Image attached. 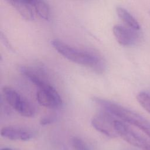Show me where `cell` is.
<instances>
[{
	"label": "cell",
	"instance_id": "cell-1",
	"mask_svg": "<svg viewBox=\"0 0 150 150\" xmlns=\"http://www.w3.org/2000/svg\"><path fill=\"white\" fill-rule=\"evenodd\" d=\"M51 45L58 53L72 62L90 67L98 73L105 69L103 58L97 53L73 47L58 39L52 40Z\"/></svg>",
	"mask_w": 150,
	"mask_h": 150
},
{
	"label": "cell",
	"instance_id": "cell-2",
	"mask_svg": "<svg viewBox=\"0 0 150 150\" xmlns=\"http://www.w3.org/2000/svg\"><path fill=\"white\" fill-rule=\"evenodd\" d=\"M93 100L105 111L137 127L150 138V121L142 115L107 100L94 97Z\"/></svg>",
	"mask_w": 150,
	"mask_h": 150
},
{
	"label": "cell",
	"instance_id": "cell-3",
	"mask_svg": "<svg viewBox=\"0 0 150 150\" xmlns=\"http://www.w3.org/2000/svg\"><path fill=\"white\" fill-rule=\"evenodd\" d=\"M2 92L6 102L19 114L26 117L34 116L36 112L34 105L15 90L6 86L3 88Z\"/></svg>",
	"mask_w": 150,
	"mask_h": 150
},
{
	"label": "cell",
	"instance_id": "cell-4",
	"mask_svg": "<svg viewBox=\"0 0 150 150\" xmlns=\"http://www.w3.org/2000/svg\"><path fill=\"white\" fill-rule=\"evenodd\" d=\"M114 127L118 135L130 145L142 150H150V141L123 122L115 120Z\"/></svg>",
	"mask_w": 150,
	"mask_h": 150
},
{
	"label": "cell",
	"instance_id": "cell-5",
	"mask_svg": "<svg viewBox=\"0 0 150 150\" xmlns=\"http://www.w3.org/2000/svg\"><path fill=\"white\" fill-rule=\"evenodd\" d=\"M115 120L111 114L105 111L93 117L91 123L93 127L98 132L107 137L115 138L118 136V134L114 127Z\"/></svg>",
	"mask_w": 150,
	"mask_h": 150
},
{
	"label": "cell",
	"instance_id": "cell-6",
	"mask_svg": "<svg viewBox=\"0 0 150 150\" xmlns=\"http://www.w3.org/2000/svg\"><path fill=\"white\" fill-rule=\"evenodd\" d=\"M36 100L40 105L49 108H57L62 104L61 97L52 85L39 88Z\"/></svg>",
	"mask_w": 150,
	"mask_h": 150
},
{
	"label": "cell",
	"instance_id": "cell-7",
	"mask_svg": "<svg viewBox=\"0 0 150 150\" xmlns=\"http://www.w3.org/2000/svg\"><path fill=\"white\" fill-rule=\"evenodd\" d=\"M19 71L39 88L52 86L45 71L39 67L22 66L19 67Z\"/></svg>",
	"mask_w": 150,
	"mask_h": 150
},
{
	"label": "cell",
	"instance_id": "cell-8",
	"mask_svg": "<svg viewBox=\"0 0 150 150\" xmlns=\"http://www.w3.org/2000/svg\"><path fill=\"white\" fill-rule=\"evenodd\" d=\"M2 137L13 141H26L35 137V132L27 127L21 126H7L1 130Z\"/></svg>",
	"mask_w": 150,
	"mask_h": 150
},
{
	"label": "cell",
	"instance_id": "cell-9",
	"mask_svg": "<svg viewBox=\"0 0 150 150\" xmlns=\"http://www.w3.org/2000/svg\"><path fill=\"white\" fill-rule=\"evenodd\" d=\"M112 31L117 42L124 46L135 45L139 38V35L137 30L121 25H114Z\"/></svg>",
	"mask_w": 150,
	"mask_h": 150
},
{
	"label": "cell",
	"instance_id": "cell-10",
	"mask_svg": "<svg viewBox=\"0 0 150 150\" xmlns=\"http://www.w3.org/2000/svg\"><path fill=\"white\" fill-rule=\"evenodd\" d=\"M8 2L25 19L32 21L34 18L32 5L29 1L27 0H9Z\"/></svg>",
	"mask_w": 150,
	"mask_h": 150
},
{
	"label": "cell",
	"instance_id": "cell-11",
	"mask_svg": "<svg viewBox=\"0 0 150 150\" xmlns=\"http://www.w3.org/2000/svg\"><path fill=\"white\" fill-rule=\"evenodd\" d=\"M116 12L118 17L130 28L138 30L140 29V25L136 19L125 9L118 6L116 8Z\"/></svg>",
	"mask_w": 150,
	"mask_h": 150
},
{
	"label": "cell",
	"instance_id": "cell-12",
	"mask_svg": "<svg viewBox=\"0 0 150 150\" xmlns=\"http://www.w3.org/2000/svg\"><path fill=\"white\" fill-rule=\"evenodd\" d=\"M30 4L35 8L37 14L42 19L47 20L50 18V9L49 5L43 1L31 0Z\"/></svg>",
	"mask_w": 150,
	"mask_h": 150
},
{
	"label": "cell",
	"instance_id": "cell-13",
	"mask_svg": "<svg viewBox=\"0 0 150 150\" xmlns=\"http://www.w3.org/2000/svg\"><path fill=\"white\" fill-rule=\"evenodd\" d=\"M137 100L142 107L150 114V94L145 92H139L137 96Z\"/></svg>",
	"mask_w": 150,
	"mask_h": 150
},
{
	"label": "cell",
	"instance_id": "cell-14",
	"mask_svg": "<svg viewBox=\"0 0 150 150\" xmlns=\"http://www.w3.org/2000/svg\"><path fill=\"white\" fill-rule=\"evenodd\" d=\"M71 143L75 150H90L87 144L80 138L74 137L71 140Z\"/></svg>",
	"mask_w": 150,
	"mask_h": 150
},
{
	"label": "cell",
	"instance_id": "cell-15",
	"mask_svg": "<svg viewBox=\"0 0 150 150\" xmlns=\"http://www.w3.org/2000/svg\"><path fill=\"white\" fill-rule=\"evenodd\" d=\"M56 120V116L53 114L52 115L50 114V115H46L43 118H42L40 121V123L41 125H45L52 124Z\"/></svg>",
	"mask_w": 150,
	"mask_h": 150
},
{
	"label": "cell",
	"instance_id": "cell-16",
	"mask_svg": "<svg viewBox=\"0 0 150 150\" xmlns=\"http://www.w3.org/2000/svg\"><path fill=\"white\" fill-rule=\"evenodd\" d=\"M0 150H16V149H13L10 148H2Z\"/></svg>",
	"mask_w": 150,
	"mask_h": 150
},
{
	"label": "cell",
	"instance_id": "cell-17",
	"mask_svg": "<svg viewBox=\"0 0 150 150\" xmlns=\"http://www.w3.org/2000/svg\"><path fill=\"white\" fill-rule=\"evenodd\" d=\"M149 15H150V11H149Z\"/></svg>",
	"mask_w": 150,
	"mask_h": 150
}]
</instances>
